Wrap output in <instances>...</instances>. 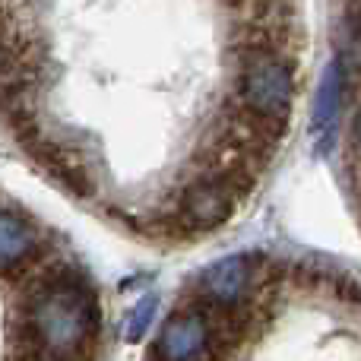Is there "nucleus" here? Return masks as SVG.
I'll use <instances>...</instances> for the list:
<instances>
[{
  "mask_svg": "<svg viewBox=\"0 0 361 361\" xmlns=\"http://www.w3.org/2000/svg\"><path fill=\"white\" fill-rule=\"evenodd\" d=\"M25 361H82L99 336V301L73 269H51L38 279L23 307Z\"/></svg>",
  "mask_w": 361,
  "mask_h": 361,
  "instance_id": "1",
  "label": "nucleus"
},
{
  "mask_svg": "<svg viewBox=\"0 0 361 361\" xmlns=\"http://www.w3.org/2000/svg\"><path fill=\"white\" fill-rule=\"evenodd\" d=\"M292 70L273 51H247L244 67L238 73V102H241V111L269 140H279L286 133L288 118H292Z\"/></svg>",
  "mask_w": 361,
  "mask_h": 361,
  "instance_id": "2",
  "label": "nucleus"
},
{
  "mask_svg": "<svg viewBox=\"0 0 361 361\" xmlns=\"http://www.w3.org/2000/svg\"><path fill=\"white\" fill-rule=\"evenodd\" d=\"M241 193L228 184V178L219 175H203L184 187L178 200V216L175 222L184 225L187 231H212L225 225L235 212Z\"/></svg>",
  "mask_w": 361,
  "mask_h": 361,
  "instance_id": "3",
  "label": "nucleus"
},
{
  "mask_svg": "<svg viewBox=\"0 0 361 361\" xmlns=\"http://www.w3.org/2000/svg\"><path fill=\"white\" fill-rule=\"evenodd\" d=\"M159 361H216V336L212 317L200 307H187L165 320L156 345Z\"/></svg>",
  "mask_w": 361,
  "mask_h": 361,
  "instance_id": "4",
  "label": "nucleus"
},
{
  "mask_svg": "<svg viewBox=\"0 0 361 361\" xmlns=\"http://www.w3.org/2000/svg\"><path fill=\"white\" fill-rule=\"evenodd\" d=\"M250 279H254V267H250V257H225L216 260L212 267L203 269L200 276V295L212 311H231V307H241V301L247 298Z\"/></svg>",
  "mask_w": 361,
  "mask_h": 361,
  "instance_id": "5",
  "label": "nucleus"
},
{
  "mask_svg": "<svg viewBox=\"0 0 361 361\" xmlns=\"http://www.w3.org/2000/svg\"><path fill=\"white\" fill-rule=\"evenodd\" d=\"M343 63L333 61L330 67L324 70V80L317 86V99H314V121L311 130L317 137L320 149H330L333 140H336V127H339V111H343Z\"/></svg>",
  "mask_w": 361,
  "mask_h": 361,
  "instance_id": "6",
  "label": "nucleus"
},
{
  "mask_svg": "<svg viewBox=\"0 0 361 361\" xmlns=\"http://www.w3.org/2000/svg\"><path fill=\"white\" fill-rule=\"evenodd\" d=\"M38 250V235L23 216L0 206V273L25 267Z\"/></svg>",
  "mask_w": 361,
  "mask_h": 361,
  "instance_id": "7",
  "label": "nucleus"
},
{
  "mask_svg": "<svg viewBox=\"0 0 361 361\" xmlns=\"http://www.w3.org/2000/svg\"><path fill=\"white\" fill-rule=\"evenodd\" d=\"M156 311H159L156 295H146V298H140L137 305H133V311L127 314V339H130V343H140V339L146 336V330H149Z\"/></svg>",
  "mask_w": 361,
  "mask_h": 361,
  "instance_id": "8",
  "label": "nucleus"
},
{
  "mask_svg": "<svg viewBox=\"0 0 361 361\" xmlns=\"http://www.w3.org/2000/svg\"><path fill=\"white\" fill-rule=\"evenodd\" d=\"M333 282V295L343 301H352V305H361V286L349 276H330Z\"/></svg>",
  "mask_w": 361,
  "mask_h": 361,
  "instance_id": "9",
  "label": "nucleus"
},
{
  "mask_svg": "<svg viewBox=\"0 0 361 361\" xmlns=\"http://www.w3.org/2000/svg\"><path fill=\"white\" fill-rule=\"evenodd\" d=\"M349 35H352V42L361 44V4L352 6V13H349Z\"/></svg>",
  "mask_w": 361,
  "mask_h": 361,
  "instance_id": "10",
  "label": "nucleus"
},
{
  "mask_svg": "<svg viewBox=\"0 0 361 361\" xmlns=\"http://www.w3.org/2000/svg\"><path fill=\"white\" fill-rule=\"evenodd\" d=\"M352 133H355V143H358V149H361V111H358V118H355V127H352Z\"/></svg>",
  "mask_w": 361,
  "mask_h": 361,
  "instance_id": "11",
  "label": "nucleus"
}]
</instances>
